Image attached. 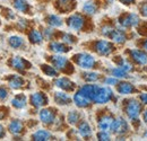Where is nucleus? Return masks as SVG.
I'll return each mask as SVG.
<instances>
[{
    "mask_svg": "<svg viewBox=\"0 0 147 141\" xmlns=\"http://www.w3.org/2000/svg\"><path fill=\"white\" fill-rule=\"evenodd\" d=\"M62 40H63L65 42H68V43H74V42H75V38H74L71 35H68V34H65Z\"/></svg>",
    "mask_w": 147,
    "mask_h": 141,
    "instance_id": "nucleus-37",
    "label": "nucleus"
},
{
    "mask_svg": "<svg viewBox=\"0 0 147 141\" xmlns=\"http://www.w3.org/2000/svg\"><path fill=\"white\" fill-rule=\"evenodd\" d=\"M113 122V119L111 117L110 115H105V116H103L101 120H100V122H98V126H100V129L101 130H108V129H110L111 128V124Z\"/></svg>",
    "mask_w": 147,
    "mask_h": 141,
    "instance_id": "nucleus-18",
    "label": "nucleus"
},
{
    "mask_svg": "<svg viewBox=\"0 0 147 141\" xmlns=\"http://www.w3.org/2000/svg\"><path fill=\"white\" fill-rule=\"evenodd\" d=\"M140 99L144 104H147V94H142L140 95Z\"/></svg>",
    "mask_w": 147,
    "mask_h": 141,
    "instance_id": "nucleus-42",
    "label": "nucleus"
},
{
    "mask_svg": "<svg viewBox=\"0 0 147 141\" xmlns=\"http://www.w3.org/2000/svg\"><path fill=\"white\" fill-rule=\"evenodd\" d=\"M47 102H48L47 96L42 93H35L31 96V103L35 107H41V106L45 105Z\"/></svg>",
    "mask_w": 147,
    "mask_h": 141,
    "instance_id": "nucleus-8",
    "label": "nucleus"
},
{
    "mask_svg": "<svg viewBox=\"0 0 147 141\" xmlns=\"http://www.w3.org/2000/svg\"><path fill=\"white\" fill-rule=\"evenodd\" d=\"M96 10V6L93 2H86L84 6V11L87 14H94Z\"/></svg>",
    "mask_w": 147,
    "mask_h": 141,
    "instance_id": "nucleus-32",
    "label": "nucleus"
},
{
    "mask_svg": "<svg viewBox=\"0 0 147 141\" xmlns=\"http://www.w3.org/2000/svg\"><path fill=\"white\" fill-rule=\"evenodd\" d=\"M68 25H69L70 28L78 31L84 26V18L78 14H75L68 19Z\"/></svg>",
    "mask_w": 147,
    "mask_h": 141,
    "instance_id": "nucleus-6",
    "label": "nucleus"
},
{
    "mask_svg": "<svg viewBox=\"0 0 147 141\" xmlns=\"http://www.w3.org/2000/svg\"><path fill=\"white\" fill-rule=\"evenodd\" d=\"M134 90H135L134 86H132L131 84H129V83H121V84L119 85V87H118V91H119L120 94H122V95L131 94Z\"/></svg>",
    "mask_w": 147,
    "mask_h": 141,
    "instance_id": "nucleus-19",
    "label": "nucleus"
},
{
    "mask_svg": "<svg viewBox=\"0 0 147 141\" xmlns=\"http://www.w3.org/2000/svg\"><path fill=\"white\" fill-rule=\"evenodd\" d=\"M1 137H3V128L0 125V138Z\"/></svg>",
    "mask_w": 147,
    "mask_h": 141,
    "instance_id": "nucleus-44",
    "label": "nucleus"
},
{
    "mask_svg": "<svg viewBox=\"0 0 147 141\" xmlns=\"http://www.w3.org/2000/svg\"><path fill=\"white\" fill-rule=\"evenodd\" d=\"M42 69L44 71V73L45 75H48V76H51V77H53V76H57V71L53 67H49V66H42Z\"/></svg>",
    "mask_w": 147,
    "mask_h": 141,
    "instance_id": "nucleus-33",
    "label": "nucleus"
},
{
    "mask_svg": "<svg viewBox=\"0 0 147 141\" xmlns=\"http://www.w3.org/2000/svg\"><path fill=\"white\" fill-rule=\"evenodd\" d=\"M105 83H107L108 85H114V84H117V83H118V80H117L115 78H109V79H107V80H105Z\"/></svg>",
    "mask_w": 147,
    "mask_h": 141,
    "instance_id": "nucleus-40",
    "label": "nucleus"
},
{
    "mask_svg": "<svg viewBox=\"0 0 147 141\" xmlns=\"http://www.w3.org/2000/svg\"><path fill=\"white\" fill-rule=\"evenodd\" d=\"M30 38H31V42H33V43H41L42 42V35L38 31H33L30 34Z\"/></svg>",
    "mask_w": 147,
    "mask_h": 141,
    "instance_id": "nucleus-29",
    "label": "nucleus"
},
{
    "mask_svg": "<svg viewBox=\"0 0 147 141\" xmlns=\"http://www.w3.org/2000/svg\"><path fill=\"white\" fill-rule=\"evenodd\" d=\"M111 96H112V91H111L110 88H108V87L100 88L98 87L93 101L97 104H104V103H108L110 101Z\"/></svg>",
    "mask_w": 147,
    "mask_h": 141,
    "instance_id": "nucleus-2",
    "label": "nucleus"
},
{
    "mask_svg": "<svg viewBox=\"0 0 147 141\" xmlns=\"http://www.w3.org/2000/svg\"><path fill=\"white\" fill-rule=\"evenodd\" d=\"M97 138H98V140H110V136H109V133L105 132L104 130L97 134Z\"/></svg>",
    "mask_w": 147,
    "mask_h": 141,
    "instance_id": "nucleus-36",
    "label": "nucleus"
},
{
    "mask_svg": "<svg viewBox=\"0 0 147 141\" xmlns=\"http://www.w3.org/2000/svg\"><path fill=\"white\" fill-rule=\"evenodd\" d=\"M97 78H98L97 73H94V72L85 73V79H86L87 81H95V80H97Z\"/></svg>",
    "mask_w": 147,
    "mask_h": 141,
    "instance_id": "nucleus-35",
    "label": "nucleus"
},
{
    "mask_svg": "<svg viewBox=\"0 0 147 141\" xmlns=\"http://www.w3.org/2000/svg\"><path fill=\"white\" fill-rule=\"evenodd\" d=\"M50 49H51L53 52H57V53H65L69 50V49H68L67 46H65L63 44L57 43V42H53V43L50 44Z\"/></svg>",
    "mask_w": 147,
    "mask_h": 141,
    "instance_id": "nucleus-23",
    "label": "nucleus"
},
{
    "mask_svg": "<svg viewBox=\"0 0 147 141\" xmlns=\"http://www.w3.org/2000/svg\"><path fill=\"white\" fill-rule=\"evenodd\" d=\"M14 6L16 9H18L19 11H26L28 8V5L26 2V0H14Z\"/></svg>",
    "mask_w": 147,
    "mask_h": 141,
    "instance_id": "nucleus-27",
    "label": "nucleus"
},
{
    "mask_svg": "<svg viewBox=\"0 0 147 141\" xmlns=\"http://www.w3.org/2000/svg\"><path fill=\"white\" fill-rule=\"evenodd\" d=\"M110 129L115 134H122L128 130V125L123 119H117V120H113Z\"/></svg>",
    "mask_w": 147,
    "mask_h": 141,
    "instance_id": "nucleus-3",
    "label": "nucleus"
},
{
    "mask_svg": "<svg viewBox=\"0 0 147 141\" xmlns=\"http://www.w3.org/2000/svg\"><path fill=\"white\" fill-rule=\"evenodd\" d=\"M111 38L117 42V43H122L125 40H126V36L125 34L121 32V31H118V30H111V32L109 33V35Z\"/></svg>",
    "mask_w": 147,
    "mask_h": 141,
    "instance_id": "nucleus-15",
    "label": "nucleus"
},
{
    "mask_svg": "<svg viewBox=\"0 0 147 141\" xmlns=\"http://www.w3.org/2000/svg\"><path fill=\"white\" fill-rule=\"evenodd\" d=\"M52 63L55 64V68L60 69V70H63L66 68V66L68 64V61L66 58L63 56H60V55H57V56H53L52 58Z\"/></svg>",
    "mask_w": 147,
    "mask_h": 141,
    "instance_id": "nucleus-14",
    "label": "nucleus"
},
{
    "mask_svg": "<svg viewBox=\"0 0 147 141\" xmlns=\"http://www.w3.org/2000/svg\"><path fill=\"white\" fill-rule=\"evenodd\" d=\"M78 119H79V115H78V113H77V112H75V111L70 112V113H69V115H68V121H69V123H71V124L77 123Z\"/></svg>",
    "mask_w": 147,
    "mask_h": 141,
    "instance_id": "nucleus-34",
    "label": "nucleus"
},
{
    "mask_svg": "<svg viewBox=\"0 0 147 141\" xmlns=\"http://www.w3.org/2000/svg\"><path fill=\"white\" fill-rule=\"evenodd\" d=\"M13 106H15L16 108H22L26 105V98L24 95H18L13 99Z\"/></svg>",
    "mask_w": 147,
    "mask_h": 141,
    "instance_id": "nucleus-24",
    "label": "nucleus"
},
{
    "mask_svg": "<svg viewBox=\"0 0 147 141\" xmlns=\"http://www.w3.org/2000/svg\"><path fill=\"white\" fill-rule=\"evenodd\" d=\"M40 119L43 123H51L55 120V113L51 109H42L40 112Z\"/></svg>",
    "mask_w": 147,
    "mask_h": 141,
    "instance_id": "nucleus-11",
    "label": "nucleus"
},
{
    "mask_svg": "<svg viewBox=\"0 0 147 141\" xmlns=\"http://www.w3.org/2000/svg\"><path fill=\"white\" fill-rule=\"evenodd\" d=\"M74 101H75V103H76V105L79 106V107H86V106L90 104V99L87 98V97H85L82 93H77V94H75V96H74Z\"/></svg>",
    "mask_w": 147,
    "mask_h": 141,
    "instance_id": "nucleus-13",
    "label": "nucleus"
},
{
    "mask_svg": "<svg viewBox=\"0 0 147 141\" xmlns=\"http://www.w3.org/2000/svg\"><path fill=\"white\" fill-rule=\"evenodd\" d=\"M9 86L14 89H18L23 86V80L18 76H13V78L9 80Z\"/></svg>",
    "mask_w": 147,
    "mask_h": 141,
    "instance_id": "nucleus-26",
    "label": "nucleus"
},
{
    "mask_svg": "<svg viewBox=\"0 0 147 141\" xmlns=\"http://www.w3.org/2000/svg\"><path fill=\"white\" fill-rule=\"evenodd\" d=\"M112 73L117 78H125V77H127V71L123 70L122 68H115V69H113Z\"/></svg>",
    "mask_w": 147,
    "mask_h": 141,
    "instance_id": "nucleus-31",
    "label": "nucleus"
},
{
    "mask_svg": "<svg viewBox=\"0 0 147 141\" xmlns=\"http://www.w3.org/2000/svg\"><path fill=\"white\" fill-rule=\"evenodd\" d=\"M48 23H49L51 26H60V25L62 24L61 19L58 17V16H55V15L49 16V18H48Z\"/></svg>",
    "mask_w": 147,
    "mask_h": 141,
    "instance_id": "nucleus-30",
    "label": "nucleus"
},
{
    "mask_svg": "<svg viewBox=\"0 0 147 141\" xmlns=\"http://www.w3.org/2000/svg\"><path fill=\"white\" fill-rule=\"evenodd\" d=\"M11 64H13L14 68L19 69V70H23V69L26 68L27 62H26L25 60H23L22 58H19V56H15V58H13V60H11Z\"/></svg>",
    "mask_w": 147,
    "mask_h": 141,
    "instance_id": "nucleus-20",
    "label": "nucleus"
},
{
    "mask_svg": "<svg viewBox=\"0 0 147 141\" xmlns=\"http://www.w3.org/2000/svg\"><path fill=\"white\" fill-rule=\"evenodd\" d=\"M97 89H98V86H95V85H86V86H84V87H82V88L79 89V93H82L85 97H87L90 101H93L94 99V96H95V94H96V91H97Z\"/></svg>",
    "mask_w": 147,
    "mask_h": 141,
    "instance_id": "nucleus-7",
    "label": "nucleus"
},
{
    "mask_svg": "<svg viewBox=\"0 0 147 141\" xmlns=\"http://www.w3.org/2000/svg\"><path fill=\"white\" fill-rule=\"evenodd\" d=\"M78 131H79L80 136H82V137H84V138H87V137H90V136H91V133H92L90 125L86 123V122H83V123L79 125V129H78Z\"/></svg>",
    "mask_w": 147,
    "mask_h": 141,
    "instance_id": "nucleus-22",
    "label": "nucleus"
},
{
    "mask_svg": "<svg viewBox=\"0 0 147 141\" xmlns=\"http://www.w3.org/2000/svg\"><path fill=\"white\" fill-rule=\"evenodd\" d=\"M51 134L45 131V130H38L33 134V140L36 141H44V140H50Z\"/></svg>",
    "mask_w": 147,
    "mask_h": 141,
    "instance_id": "nucleus-16",
    "label": "nucleus"
},
{
    "mask_svg": "<svg viewBox=\"0 0 147 141\" xmlns=\"http://www.w3.org/2000/svg\"><path fill=\"white\" fill-rule=\"evenodd\" d=\"M143 116H144V121L147 123V111H145V112H144V115H143Z\"/></svg>",
    "mask_w": 147,
    "mask_h": 141,
    "instance_id": "nucleus-45",
    "label": "nucleus"
},
{
    "mask_svg": "<svg viewBox=\"0 0 147 141\" xmlns=\"http://www.w3.org/2000/svg\"><path fill=\"white\" fill-rule=\"evenodd\" d=\"M58 6L62 11H69L74 8V0H58Z\"/></svg>",
    "mask_w": 147,
    "mask_h": 141,
    "instance_id": "nucleus-17",
    "label": "nucleus"
},
{
    "mask_svg": "<svg viewBox=\"0 0 147 141\" xmlns=\"http://www.w3.org/2000/svg\"><path fill=\"white\" fill-rule=\"evenodd\" d=\"M130 54L137 63H139V64H146L147 63V54L145 52L139 51V50H132Z\"/></svg>",
    "mask_w": 147,
    "mask_h": 141,
    "instance_id": "nucleus-9",
    "label": "nucleus"
},
{
    "mask_svg": "<svg viewBox=\"0 0 147 141\" xmlns=\"http://www.w3.org/2000/svg\"><path fill=\"white\" fill-rule=\"evenodd\" d=\"M121 68H122L123 70H126V71L131 70V66L129 64L128 62H126V61H123V62L121 63Z\"/></svg>",
    "mask_w": 147,
    "mask_h": 141,
    "instance_id": "nucleus-38",
    "label": "nucleus"
},
{
    "mask_svg": "<svg viewBox=\"0 0 147 141\" xmlns=\"http://www.w3.org/2000/svg\"><path fill=\"white\" fill-rule=\"evenodd\" d=\"M140 10H142V15H143V16H145V17H147V5L143 6Z\"/></svg>",
    "mask_w": 147,
    "mask_h": 141,
    "instance_id": "nucleus-41",
    "label": "nucleus"
},
{
    "mask_svg": "<svg viewBox=\"0 0 147 141\" xmlns=\"http://www.w3.org/2000/svg\"><path fill=\"white\" fill-rule=\"evenodd\" d=\"M7 90L5 88H1L0 87V99H3V98H6L7 97Z\"/></svg>",
    "mask_w": 147,
    "mask_h": 141,
    "instance_id": "nucleus-39",
    "label": "nucleus"
},
{
    "mask_svg": "<svg viewBox=\"0 0 147 141\" xmlns=\"http://www.w3.org/2000/svg\"><path fill=\"white\" fill-rule=\"evenodd\" d=\"M144 49H145V50L147 51V41L145 42V44H144Z\"/></svg>",
    "mask_w": 147,
    "mask_h": 141,
    "instance_id": "nucleus-46",
    "label": "nucleus"
},
{
    "mask_svg": "<svg viewBox=\"0 0 147 141\" xmlns=\"http://www.w3.org/2000/svg\"><path fill=\"white\" fill-rule=\"evenodd\" d=\"M55 102L61 105H66L70 102V97L65 93H55Z\"/></svg>",
    "mask_w": 147,
    "mask_h": 141,
    "instance_id": "nucleus-21",
    "label": "nucleus"
},
{
    "mask_svg": "<svg viewBox=\"0 0 147 141\" xmlns=\"http://www.w3.org/2000/svg\"><path fill=\"white\" fill-rule=\"evenodd\" d=\"M138 21H139V19H138V17L135 14H130V15H127V16H125V17L122 18L120 23L125 27H130V26L137 25Z\"/></svg>",
    "mask_w": 147,
    "mask_h": 141,
    "instance_id": "nucleus-10",
    "label": "nucleus"
},
{
    "mask_svg": "<svg viewBox=\"0 0 147 141\" xmlns=\"http://www.w3.org/2000/svg\"><path fill=\"white\" fill-rule=\"evenodd\" d=\"M55 85L59 87V88L63 89V90H73L74 89V84L67 78H59L57 81H55Z\"/></svg>",
    "mask_w": 147,
    "mask_h": 141,
    "instance_id": "nucleus-12",
    "label": "nucleus"
},
{
    "mask_svg": "<svg viewBox=\"0 0 147 141\" xmlns=\"http://www.w3.org/2000/svg\"><path fill=\"white\" fill-rule=\"evenodd\" d=\"M22 129H23V126H22V123L19 122V121H13L11 123L9 124V130H10V132L11 133H14V134H19L20 132H22Z\"/></svg>",
    "mask_w": 147,
    "mask_h": 141,
    "instance_id": "nucleus-25",
    "label": "nucleus"
},
{
    "mask_svg": "<svg viewBox=\"0 0 147 141\" xmlns=\"http://www.w3.org/2000/svg\"><path fill=\"white\" fill-rule=\"evenodd\" d=\"M9 44L11 48H19L23 44V40L19 36H13L9 38Z\"/></svg>",
    "mask_w": 147,
    "mask_h": 141,
    "instance_id": "nucleus-28",
    "label": "nucleus"
},
{
    "mask_svg": "<svg viewBox=\"0 0 147 141\" xmlns=\"http://www.w3.org/2000/svg\"><path fill=\"white\" fill-rule=\"evenodd\" d=\"M140 113V104L137 101H130L127 105V114L130 119H137Z\"/></svg>",
    "mask_w": 147,
    "mask_h": 141,
    "instance_id": "nucleus-4",
    "label": "nucleus"
},
{
    "mask_svg": "<svg viewBox=\"0 0 147 141\" xmlns=\"http://www.w3.org/2000/svg\"><path fill=\"white\" fill-rule=\"evenodd\" d=\"M121 2H123V3H126V5H129V3H131V2H134L135 0H120Z\"/></svg>",
    "mask_w": 147,
    "mask_h": 141,
    "instance_id": "nucleus-43",
    "label": "nucleus"
},
{
    "mask_svg": "<svg viewBox=\"0 0 147 141\" xmlns=\"http://www.w3.org/2000/svg\"><path fill=\"white\" fill-rule=\"evenodd\" d=\"M75 61L77 62V64L84 69H91L95 64V60L92 55L86 54V53H80L75 55Z\"/></svg>",
    "mask_w": 147,
    "mask_h": 141,
    "instance_id": "nucleus-1",
    "label": "nucleus"
},
{
    "mask_svg": "<svg viewBox=\"0 0 147 141\" xmlns=\"http://www.w3.org/2000/svg\"><path fill=\"white\" fill-rule=\"evenodd\" d=\"M96 51L101 55H108L113 51V45L108 41H98L96 43Z\"/></svg>",
    "mask_w": 147,
    "mask_h": 141,
    "instance_id": "nucleus-5",
    "label": "nucleus"
}]
</instances>
